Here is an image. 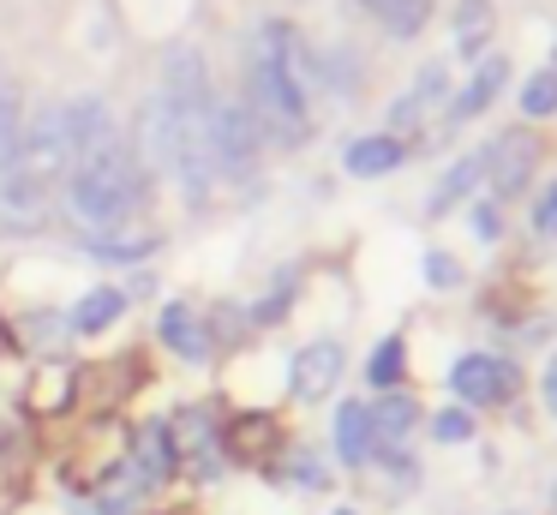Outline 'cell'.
Here are the masks:
<instances>
[{
    "label": "cell",
    "mask_w": 557,
    "mask_h": 515,
    "mask_svg": "<svg viewBox=\"0 0 557 515\" xmlns=\"http://www.w3.org/2000/svg\"><path fill=\"white\" fill-rule=\"evenodd\" d=\"M401 371H408V347H401V335H384L366 359V378H372V390H396Z\"/></svg>",
    "instance_id": "7402d4cb"
},
{
    "label": "cell",
    "mask_w": 557,
    "mask_h": 515,
    "mask_svg": "<svg viewBox=\"0 0 557 515\" xmlns=\"http://www.w3.org/2000/svg\"><path fill=\"white\" fill-rule=\"evenodd\" d=\"M25 174L37 180H66V168H73V150H66V120H61V102H42L37 114H25V126H18V162Z\"/></svg>",
    "instance_id": "3957f363"
},
{
    "label": "cell",
    "mask_w": 557,
    "mask_h": 515,
    "mask_svg": "<svg viewBox=\"0 0 557 515\" xmlns=\"http://www.w3.org/2000/svg\"><path fill=\"white\" fill-rule=\"evenodd\" d=\"M504 84H509V60H504V54H492L480 72H473V84H468V90H461L456 102H449V120H473L480 108H492Z\"/></svg>",
    "instance_id": "2e32d148"
},
{
    "label": "cell",
    "mask_w": 557,
    "mask_h": 515,
    "mask_svg": "<svg viewBox=\"0 0 557 515\" xmlns=\"http://www.w3.org/2000/svg\"><path fill=\"white\" fill-rule=\"evenodd\" d=\"M157 335H162V347L169 354H181V359H210V323L198 318L193 306H181V299H169V306L157 311Z\"/></svg>",
    "instance_id": "30bf717a"
},
{
    "label": "cell",
    "mask_w": 557,
    "mask_h": 515,
    "mask_svg": "<svg viewBox=\"0 0 557 515\" xmlns=\"http://www.w3.org/2000/svg\"><path fill=\"white\" fill-rule=\"evenodd\" d=\"M521 114L528 120L557 114V72H533V78L521 84Z\"/></svg>",
    "instance_id": "603a6c76"
},
{
    "label": "cell",
    "mask_w": 557,
    "mask_h": 515,
    "mask_svg": "<svg viewBox=\"0 0 557 515\" xmlns=\"http://www.w3.org/2000/svg\"><path fill=\"white\" fill-rule=\"evenodd\" d=\"M336 455L348 467H366L377 455V438H372V402H342L336 407Z\"/></svg>",
    "instance_id": "7c38bea8"
},
{
    "label": "cell",
    "mask_w": 557,
    "mask_h": 515,
    "mask_svg": "<svg viewBox=\"0 0 557 515\" xmlns=\"http://www.w3.org/2000/svg\"><path fill=\"white\" fill-rule=\"evenodd\" d=\"M342 366H348V359H342V342H306L300 354H294V395H300V402H324L330 390H336L342 383Z\"/></svg>",
    "instance_id": "52a82bcc"
},
{
    "label": "cell",
    "mask_w": 557,
    "mask_h": 515,
    "mask_svg": "<svg viewBox=\"0 0 557 515\" xmlns=\"http://www.w3.org/2000/svg\"><path fill=\"white\" fill-rule=\"evenodd\" d=\"M294 275H300V270H276V287H270V294L252 306V323H258V330L282 323V311H288V299H294Z\"/></svg>",
    "instance_id": "cb8c5ba5"
},
{
    "label": "cell",
    "mask_w": 557,
    "mask_h": 515,
    "mask_svg": "<svg viewBox=\"0 0 557 515\" xmlns=\"http://www.w3.org/2000/svg\"><path fill=\"white\" fill-rule=\"evenodd\" d=\"M449 383H456V395L468 407H492V402H509L521 390V371L509 359H492V354H461Z\"/></svg>",
    "instance_id": "8992f818"
},
{
    "label": "cell",
    "mask_w": 557,
    "mask_h": 515,
    "mask_svg": "<svg viewBox=\"0 0 557 515\" xmlns=\"http://www.w3.org/2000/svg\"><path fill=\"white\" fill-rule=\"evenodd\" d=\"M413 426H420V402H413V395L389 390L384 402H372V438H377V455L401 450Z\"/></svg>",
    "instance_id": "4fadbf2b"
},
{
    "label": "cell",
    "mask_w": 557,
    "mask_h": 515,
    "mask_svg": "<svg viewBox=\"0 0 557 515\" xmlns=\"http://www.w3.org/2000/svg\"><path fill=\"white\" fill-rule=\"evenodd\" d=\"M49 210H54V186L25 168H7L0 174V228L7 234H42L49 228Z\"/></svg>",
    "instance_id": "277c9868"
},
{
    "label": "cell",
    "mask_w": 557,
    "mask_h": 515,
    "mask_svg": "<svg viewBox=\"0 0 557 515\" xmlns=\"http://www.w3.org/2000/svg\"><path fill=\"white\" fill-rule=\"evenodd\" d=\"M18 126H25V96H18V84L0 72V174L18 162Z\"/></svg>",
    "instance_id": "ac0fdd59"
},
{
    "label": "cell",
    "mask_w": 557,
    "mask_h": 515,
    "mask_svg": "<svg viewBox=\"0 0 557 515\" xmlns=\"http://www.w3.org/2000/svg\"><path fill=\"white\" fill-rule=\"evenodd\" d=\"M336 515H360V510H336Z\"/></svg>",
    "instance_id": "4dcf8cb0"
},
{
    "label": "cell",
    "mask_w": 557,
    "mask_h": 515,
    "mask_svg": "<svg viewBox=\"0 0 557 515\" xmlns=\"http://www.w3.org/2000/svg\"><path fill=\"white\" fill-rule=\"evenodd\" d=\"M533 138L528 132H504V138H492V150H485V180H492L497 198H516L521 186H528L533 174Z\"/></svg>",
    "instance_id": "ba28073f"
},
{
    "label": "cell",
    "mask_w": 557,
    "mask_h": 515,
    "mask_svg": "<svg viewBox=\"0 0 557 515\" xmlns=\"http://www.w3.org/2000/svg\"><path fill=\"white\" fill-rule=\"evenodd\" d=\"M294 479H300V486H312V491H318V486H324L330 474H324V467H318V455H306V450H300V455H294Z\"/></svg>",
    "instance_id": "83f0119b"
},
{
    "label": "cell",
    "mask_w": 557,
    "mask_h": 515,
    "mask_svg": "<svg viewBox=\"0 0 557 515\" xmlns=\"http://www.w3.org/2000/svg\"><path fill=\"white\" fill-rule=\"evenodd\" d=\"M85 252H97L109 263H138L157 252V234H85Z\"/></svg>",
    "instance_id": "44dd1931"
},
{
    "label": "cell",
    "mask_w": 557,
    "mask_h": 515,
    "mask_svg": "<svg viewBox=\"0 0 557 515\" xmlns=\"http://www.w3.org/2000/svg\"><path fill=\"white\" fill-rule=\"evenodd\" d=\"M360 7L372 12L389 36H401V42H408V36H420L425 19H432V0H360Z\"/></svg>",
    "instance_id": "e0dca14e"
},
{
    "label": "cell",
    "mask_w": 557,
    "mask_h": 515,
    "mask_svg": "<svg viewBox=\"0 0 557 515\" xmlns=\"http://www.w3.org/2000/svg\"><path fill=\"white\" fill-rule=\"evenodd\" d=\"M485 36H492V0H461L456 7V48L468 60H480Z\"/></svg>",
    "instance_id": "ffe728a7"
},
{
    "label": "cell",
    "mask_w": 557,
    "mask_h": 515,
    "mask_svg": "<svg viewBox=\"0 0 557 515\" xmlns=\"http://www.w3.org/2000/svg\"><path fill=\"white\" fill-rule=\"evenodd\" d=\"M473 234H480V240H497V234H504V222H497V204H473Z\"/></svg>",
    "instance_id": "4316f807"
},
{
    "label": "cell",
    "mask_w": 557,
    "mask_h": 515,
    "mask_svg": "<svg viewBox=\"0 0 557 515\" xmlns=\"http://www.w3.org/2000/svg\"><path fill=\"white\" fill-rule=\"evenodd\" d=\"M145 192H150V174L126 138H114L109 150L66 168V210L97 234H114L121 222H133L145 210Z\"/></svg>",
    "instance_id": "6da1fadb"
},
{
    "label": "cell",
    "mask_w": 557,
    "mask_h": 515,
    "mask_svg": "<svg viewBox=\"0 0 557 515\" xmlns=\"http://www.w3.org/2000/svg\"><path fill=\"white\" fill-rule=\"evenodd\" d=\"M545 407H552V414H557V359H552V366H545Z\"/></svg>",
    "instance_id": "f546056e"
},
{
    "label": "cell",
    "mask_w": 557,
    "mask_h": 515,
    "mask_svg": "<svg viewBox=\"0 0 557 515\" xmlns=\"http://www.w3.org/2000/svg\"><path fill=\"white\" fill-rule=\"evenodd\" d=\"M138 467V486H157V479H169L174 467H181V443H174V426L169 419H150V426H138L133 438V462Z\"/></svg>",
    "instance_id": "9c48e42d"
},
{
    "label": "cell",
    "mask_w": 557,
    "mask_h": 515,
    "mask_svg": "<svg viewBox=\"0 0 557 515\" xmlns=\"http://www.w3.org/2000/svg\"><path fill=\"white\" fill-rule=\"evenodd\" d=\"M61 120H66V150H73V162H85V156L109 150L121 138V120H114V108L97 90H78L73 102H61Z\"/></svg>",
    "instance_id": "5b68a950"
},
{
    "label": "cell",
    "mask_w": 557,
    "mask_h": 515,
    "mask_svg": "<svg viewBox=\"0 0 557 515\" xmlns=\"http://www.w3.org/2000/svg\"><path fill=\"white\" fill-rule=\"evenodd\" d=\"M258 162H264V132H258L252 108L216 96V108H210V168H216V180L240 186V180L258 174Z\"/></svg>",
    "instance_id": "7a4b0ae2"
},
{
    "label": "cell",
    "mask_w": 557,
    "mask_h": 515,
    "mask_svg": "<svg viewBox=\"0 0 557 515\" xmlns=\"http://www.w3.org/2000/svg\"><path fill=\"white\" fill-rule=\"evenodd\" d=\"M401 156H408V150H401V138H389V132H372V138H354L342 162H348L354 180H384L389 168H401Z\"/></svg>",
    "instance_id": "9a60e30c"
},
{
    "label": "cell",
    "mask_w": 557,
    "mask_h": 515,
    "mask_svg": "<svg viewBox=\"0 0 557 515\" xmlns=\"http://www.w3.org/2000/svg\"><path fill=\"white\" fill-rule=\"evenodd\" d=\"M473 431H480V426H473L468 407H444V414H432V438L437 443H468Z\"/></svg>",
    "instance_id": "d4e9b609"
},
{
    "label": "cell",
    "mask_w": 557,
    "mask_h": 515,
    "mask_svg": "<svg viewBox=\"0 0 557 515\" xmlns=\"http://www.w3.org/2000/svg\"><path fill=\"white\" fill-rule=\"evenodd\" d=\"M425 282L432 287H461V263L449 258V252H432V258H425Z\"/></svg>",
    "instance_id": "484cf974"
},
{
    "label": "cell",
    "mask_w": 557,
    "mask_h": 515,
    "mask_svg": "<svg viewBox=\"0 0 557 515\" xmlns=\"http://www.w3.org/2000/svg\"><path fill=\"white\" fill-rule=\"evenodd\" d=\"M540 234H557V186L540 198Z\"/></svg>",
    "instance_id": "f1b7e54d"
},
{
    "label": "cell",
    "mask_w": 557,
    "mask_h": 515,
    "mask_svg": "<svg viewBox=\"0 0 557 515\" xmlns=\"http://www.w3.org/2000/svg\"><path fill=\"white\" fill-rule=\"evenodd\" d=\"M480 180H485V150H480V156H461V162H456V168H449V174H444V186L432 192V216L456 210V204L468 198L473 186H480Z\"/></svg>",
    "instance_id": "d6986e66"
},
{
    "label": "cell",
    "mask_w": 557,
    "mask_h": 515,
    "mask_svg": "<svg viewBox=\"0 0 557 515\" xmlns=\"http://www.w3.org/2000/svg\"><path fill=\"white\" fill-rule=\"evenodd\" d=\"M444 90H449V78H444V60H432V66H420V78H413V90L401 96L396 108H389V132H413L420 126V114L432 102H444Z\"/></svg>",
    "instance_id": "5bb4252c"
},
{
    "label": "cell",
    "mask_w": 557,
    "mask_h": 515,
    "mask_svg": "<svg viewBox=\"0 0 557 515\" xmlns=\"http://www.w3.org/2000/svg\"><path fill=\"white\" fill-rule=\"evenodd\" d=\"M121 318H126V287H90V294L73 299L66 330L73 335H102V330H114Z\"/></svg>",
    "instance_id": "8fae6325"
}]
</instances>
